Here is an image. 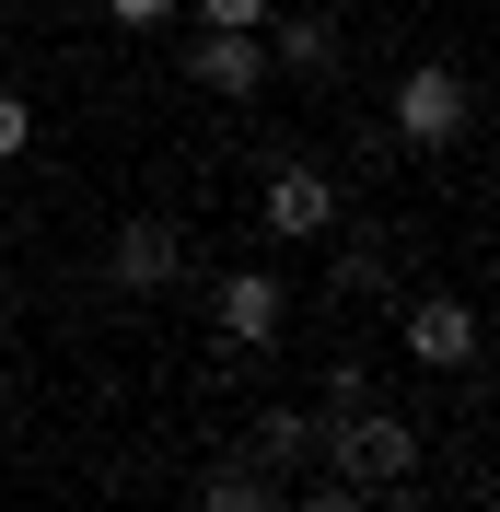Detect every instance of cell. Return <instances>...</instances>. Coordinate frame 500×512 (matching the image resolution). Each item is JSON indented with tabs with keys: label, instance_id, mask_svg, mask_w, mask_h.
<instances>
[{
	"label": "cell",
	"instance_id": "obj_1",
	"mask_svg": "<svg viewBox=\"0 0 500 512\" xmlns=\"http://www.w3.org/2000/svg\"><path fill=\"white\" fill-rule=\"evenodd\" d=\"M314 454H326V478H349L361 501H396L419 478V431L396 408H349V419H314Z\"/></svg>",
	"mask_w": 500,
	"mask_h": 512
},
{
	"label": "cell",
	"instance_id": "obj_2",
	"mask_svg": "<svg viewBox=\"0 0 500 512\" xmlns=\"http://www.w3.org/2000/svg\"><path fill=\"white\" fill-rule=\"evenodd\" d=\"M256 233H268V245H314V233H338V175L303 163V152H280V163H268V187H256Z\"/></svg>",
	"mask_w": 500,
	"mask_h": 512
},
{
	"label": "cell",
	"instance_id": "obj_3",
	"mask_svg": "<svg viewBox=\"0 0 500 512\" xmlns=\"http://www.w3.org/2000/svg\"><path fill=\"white\" fill-rule=\"evenodd\" d=\"M396 350L419 373H477V303L466 291H407L396 303Z\"/></svg>",
	"mask_w": 500,
	"mask_h": 512
},
{
	"label": "cell",
	"instance_id": "obj_4",
	"mask_svg": "<svg viewBox=\"0 0 500 512\" xmlns=\"http://www.w3.org/2000/svg\"><path fill=\"white\" fill-rule=\"evenodd\" d=\"M466 117H477L466 70L419 59V70H407V82H396V140H407V152H454V140H466Z\"/></svg>",
	"mask_w": 500,
	"mask_h": 512
},
{
	"label": "cell",
	"instance_id": "obj_5",
	"mask_svg": "<svg viewBox=\"0 0 500 512\" xmlns=\"http://www.w3.org/2000/svg\"><path fill=\"white\" fill-rule=\"evenodd\" d=\"M187 82H198V94H221V105H256V94H268V35L198 24V35H187Z\"/></svg>",
	"mask_w": 500,
	"mask_h": 512
},
{
	"label": "cell",
	"instance_id": "obj_6",
	"mask_svg": "<svg viewBox=\"0 0 500 512\" xmlns=\"http://www.w3.org/2000/svg\"><path fill=\"white\" fill-rule=\"evenodd\" d=\"M210 326H221V350H268L291 326V291H280V268H221V291H210Z\"/></svg>",
	"mask_w": 500,
	"mask_h": 512
},
{
	"label": "cell",
	"instance_id": "obj_7",
	"mask_svg": "<svg viewBox=\"0 0 500 512\" xmlns=\"http://www.w3.org/2000/svg\"><path fill=\"white\" fill-rule=\"evenodd\" d=\"M105 268H117V291H175V268H187V233L163 222V210H140V222H117Z\"/></svg>",
	"mask_w": 500,
	"mask_h": 512
},
{
	"label": "cell",
	"instance_id": "obj_8",
	"mask_svg": "<svg viewBox=\"0 0 500 512\" xmlns=\"http://www.w3.org/2000/svg\"><path fill=\"white\" fill-rule=\"evenodd\" d=\"M268 70H291V82H338V24H280V12H268Z\"/></svg>",
	"mask_w": 500,
	"mask_h": 512
},
{
	"label": "cell",
	"instance_id": "obj_9",
	"mask_svg": "<svg viewBox=\"0 0 500 512\" xmlns=\"http://www.w3.org/2000/svg\"><path fill=\"white\" fill-rule=\"evenodd\" d=\"M291 489L268 478V466H210V478H198V512H280Z\"/></svg>",
	"mask_w": 500,
	"mask_h": 512
},
{
	"label": "cell",
	"instance_id": "obj_10",
	"mask_svg": "<svg viewBox=\"0 0 500 512\" xmlns=\"http://www.w3.org/2000/svg\"><path fill=\"white\" fill-rule=\"evenodd\" d=\"M256 466H268V478L314 466V408H268V419H256Z\"/></svg>",
	"mask_w": 500,
	"mask_h": 512
},
{
	"label": "cell",
	"instance_id": "obj_11",
	"mask_svg": "<svg viewBox=\"0 0 500 512\" xmlns=\"http://www.w3.org/2000/svg\"><path fill=\"white\" fill-rule=\"evenodd\" d=\"M326 408L314 419H349V408H373V361H326V384H314Z\"/></svg>",
	"mask_w": 500,
	"mask_h": 512
},
{
	"label": "cell",
	"instance_id": "obj_12",
	"mask_svg": "<svg viewBox=\"0 0 500 512\" xmlns=\"http://www.w3.org/2000/svg\"><path fill=\"white\" fill-rule=\"evenodd\" d=\"M24 152H35V105L0 82V163H24Z\"/></svg>",
	"mask_w": 500,
	"mask_h": 512
},
{
	"label": "cell",
	"instance_id": "obj_13",
	"mask_svg": "<svg viewBox=\"0 0 500 512\" xmlns=\"http://www.w3.org/2000/svg\"><path fill=\"white\" fill-rule=\"evenodd\" d=\"M280 512H373V501H361V489H349V478H314V489H291Z\"/></svg>",
	"mask_w": 500,
	"mask_h": 512
},
{
	"label": "cell",
	"instance_id": "obj_14",
	"mask_svg": "<svg viewBox=\"0 0 500 512\" xmlns=\"http://www.w3.org/2000/svg\"><path fill=\"white\" fill-rule=\"evenodd\" d=\"M338 291H384V245H338Z\"/></svg>",
	"mask_w": 500,
	"mask_h": 512
},
{
	"label": "cell",
	"instance_id": "obj_15",
	"mask_svg": "<svg viewBox=\"0 0 500 512\" xmlns=\"http://www.w3.org/2000/svg\"><path fill=\"white\" fill-rule=\"evenodd\" d=\"M187 12H198V24H245V35H256L268 12H280V0H187Z\"/></svg>",
	"mask_w": 500,
	"mask_h": 512
},
{
	"label": "cell",
	"instance_id": "obj_16",
	"mask_svg": "<svg viewBox=\"0 0 500 512\" xmlns=\"http://www.w3.org/2000/svg\"><path fill=\"white\" fill-rule=\"evenodd\" d=\"M175 12H187V0H105V24H140V35H152V24H175Z\"/></svg>",
	"mask_w": 500,
	"mask_h": 512
}]
</instances>
